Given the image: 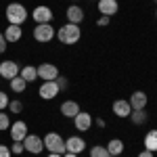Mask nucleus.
Here are the masks:
<instances>
[{
    "mask_svg": "<svg viewBox=\"0 0 157 157\" xmlns=\"http://www.w3.org/2000/svg\"><path fill=\"white\" fill-rule=\"evenodd\" d=\"M80 38H82V29H80V25H75V23H65L57 29V40L61 44L71 46L75 42H80Z\"/></svg>",
    "mask_w": 157,
    "mask_h": 157,
    "instance_id": "nucleus-1",
    "label": "nucleus"
},
{
    "mask_svg": "<svg viewBox=\"0 0 157 157\" xmlns=\"http://www.w3.org/2000/svg\"><path fill=\"white\" fill-rule=\"evenodd\" d=\"M4 17H6V21L11 25H23L27 21V17H29V13L21 2H11L6 6V11H4Z\"/></svg>",
    "mask_w": 157,
    "mask_h": 157,
    "instance_id": "nucleus-2",
    "label": "nucleus"
},
{
    "mask_svg": "<svg viewBox=\"0 0 157 157\" xmlns=\"http://www.w3.org/2000/svg\"><path fill=\"white\" fill-rule=\"evenodd\" d=\"M42 140H44V149H46L48 153H59V155H63V153L67 151V149H65V138L57 132H48Z\"/></svg>",
    "mask_w": 157,
    "mask_h": 157,
    "instance_id": "nucleus-3",
    "label": "nucleus"
},
{
    "mask_svg": "<svg viewBox=\"0 0 157 157\" xmlns=\"http://www.w3.org/2000/svg\"><path fill=\"white\" fill-rule=\"evenodd\" d=\"M52 38H57V29L50 23H38L34 27V40L36 42L46 44V42H52Z\"/></svg>",
    "mask_w": 157,
    "mask_h": 157,
    "instance_id": "nucleus-4",
    "label": "nucleus"
},
{
    "mask_svg": "<svg viewBox=\"0 0 157 157\" xmlns=\"http://www.w3.org/2000/svg\"><path fill=\"white\" fill-rule=\"evenodd\" d=\"M23 149H25V153L40 155V153L44 151V140H42L38 134H27L23 138Z\"/></svg>",
    "mask_w": 157,
    "mask_h": 157,
    "instance_id": "nucleus-5",
    "label": "nucleus"
},
{
    "mask_svg": "<svg viewBox=\"0 0 157 157\" xmlns=\"http://www.w3.org/2000/svg\"><path fill=\"white\" fill-rule=\"evenodd\" d=\"M21 71V65L17 63V61L13 59H6L0 63V78H4V80H13V78H17Z\"/></svg>",
    "mask_w": 157,
    "mask_h": 157,
    "instance_id": "nucleus-6",
    "label": "nucleus"
},
{
    "mask_svg": "<svg viewBox=\"0 0 157 157\" xmlns=\"http://www.w3.org/2000/svg\"><path fill=\"white\" fill-rule=\"evenodd\" d=\"M59 86H57V82L52 80V82H42L40 84V88H38V94H40V98L42 101H52V98L59 97Z\"/></svg>",
    "mask_w": 157,
    "mask_h": 157,
    "instance_id": "nucleus-7",
    "label": "nucleus"
},
{
    "mask_svg": "<svg viewBox=\"0 0 157 157\" xmlns=\"http://www.w3.org/2000/svg\"><path fill=\"white\" fill-rule=\"evenodd\" d=\"M36 69H38V78L44 80V82H52V80L59 78V67L52 65V63H42V65H38Z\"/></svg>",
    "mask_w": 157,
    "mask_h": 157,
    "instance_id": "nucleus-8",
    "label": "nucleus"
},
{
    "mask_svg": "<svg viewBox=\"0 0 157 157\" xmlns=\"http://www.w3.org/2000/svg\"><path fill=\"white\" fill-rule=\"evenodd\" d=\"M92 124H94V120H92V115H90L88 111H80V113L73 117V128H75L78 132H88V130L92 128Z\"/></svg>",
    "mask_w": 157,
    "mask_h": 157,
    "instance_id": "nucleus-9",
    "label": "nucleus"
},
{
    "mask_svg": "<svg viewBox=\"0 0 157 157\" xmlns=\"http://www.w3.org/2000/svg\"><path fill=\"white\" fill-rule=\"evenodd\" d=\"M32 17H34V23H52V11H50V6H46V4H38L36 9H34V13H32Z\"/></svg>",
    "mask_w": 157,
    "mask_h": 157,
    "instance_id": "nucleus-10",
    "label": "nucleus"
},
{
    "mask_svg": "<svg viewBox=\"0 0 157 157\" xmlns=\"http://www.w3.org/2000/svg\"><path fill=\"white\" fill-rule=\"evenodd\" d=\"M9 134H11V140H21V143H23V138L29 134V130H27V124H25L23 120L13 121L11 128H9Z\"/></svg>",
    "mask_w": 157,
    "mask_h": 157,
    "instance_id": "nucleus-11",
    "label": "nucleus"
},
{
    "mask_svg": "<svg viewBox=\"0 0 157 157\" xmlns=\"http://www.w3.org/2000/svg\"><path fill=\"white\" fill-rule=\"evenodd\" d=\"M128 103H130L132 111H138V109H147L149 97H147V92H143V90H134L132 94H130V98H128Z\"/></svg>",
    "mask_w": 157,
    "mask_h": 157,
    "instance_id": "nucleus-12",
    "label": "nucleus"
},
{
    "mask_svg": "<svg viewBox=\"0 0 157 157\" xmlns=\"http://www.w3.org/2000/svg\"><path fill=\"white\" fill-rule=\"evenodd\" d=\"M65 149H67V153L80 155V153H84V149H86V140L82 136H69L65 140Z\"/></svg>",
    "mask_w": 157,
    "mask_h": 157,
    "instance_id": "nucleus-13",
    "label": "nucleus"
},
{
    "mask_svg": "<svg viewBox=\"0 0 157 157\" xmlns=\"http://www.w3.org/2000/svg\"><path fill=\"white\" fill-rule=\"evenodd\" d=\"M65 17H67V23H75L80 25L84 21L86 13L82 6H78V4H71V6H67V11H65Z\"/></svg>",
    "mask_w": 157,
    "mask_h": 157,
    "instance_id": "nucleus-14",
    "label": "nucleus"
},
{
    "mask_svg": "<svg viewBox=\"0 0 157 157\" xmlns=\"http://www.w3.org/2000/svg\"><path fill=\"white\" fill-rule=\"evenodd\" d=\"M111 111H113V115H117V117H121V120H126V117H130L132 107H130V103H128V101L117 98V101L111 105Z\"/></svg>",
    "mask_w": 157,
    "mask_h": 157,
    "instance_id": "nucleus-15",
    "label": "nucleus"
},
{
    "mask_svg": "<svg viewBox=\"0 0 157 157\" xmlns=\"http://www.w3.org/2000/svg\"><path fill=\"white\" fill-rule=\"evenodd\" d=\"M97 6H98V13L105 15V17H113V15H117V11H120L117 0H98Z\"/></svg>",
    "mask_w": 157,
    "mask_h": 157,
    "instance_id": "nucleus-16",
    "label": "nucleus"
},
{
    "mask_svg": "<svg viewBox=\"0 0 157 157\" xmlns=\"http://www.w3.org/2000/svg\"><path fill=\"white\" fill-rule=\"evenodd\" d=\"M80 111H82V109H80V105H78L75 101H63V103H61V115L67 117V120H73Z\"/></svg>",
    "mask_w": 157,
    "mask_h": 157,
    "instance_id": "nucleus-17",
    "label": "nucleus"
},
{
    "mask_svg": "<svg viewBox=\"0 0 157 157\" xmlns=\"http://www.w3.org/2000/svg\"><path fill=\"white\" fill-rule=\"evenodd\" d=\"M2 34H4V38H6V42L13 44V42H19V40L23 38V29H21V25H11L9 23V27H6Z\"/></svg>",
    "mask_w": 157,
    "mask_h": 157,
    "instance_id": "nucleus-18",
    "label": "nucleus"
},
{
    "mask_svg": "<svg viewBox=\"0 0 157 157\" xmlns=\"http://www.w3.org/2000/svg\"><path fill=\"white\" fill-rule=\"evenodd\" d=\"M105 147H107V151H109L111 157H121L124 149H126V147H124V140H120V138H111Z\"/></svg>",
    "mask_w": 157,
    "mask_h": 157,
    "instance_id": "nucleus-19",
    "label": "nucleus"
},
{
    "mask_svg": "<svg viewBox=\"0 0 157 157\" xmlns=\"http://www.w3.org/2000/svg\"><path fill=\"white\" fill-rule=\"evenodd\" d=\"M143 147L151 153H157V130H149L145 134V140H143Z\"/></svg>",
    "mask_w": 157,
    "mask_h": 157,
    "instance_id": "nucleus-20",
    "label": "nucleus"
},
{
    "mask_svg": "<svg viewBox=\"0 0 157 157\" xmlns=\"http://www.w3.org/2000/svg\"><path fill=\"white\" fill-rule=\"evenodd\" d=\"M19 75L23 78L27 84H32V82H36V80H38V69L34 67V65H25V67H21Z\"/></svg>",
    "mask_w": 157,
    "mask_h": 157,
    "instance_id": "nucleus-21",
    "label": "nucleus"
},
{
    "mask_svg": "<svg viewBox=\"0 0 157 157\" xmlns=\"http://www.w3.org/2000/svg\"><path fill=\"white\" fill-rule=\"evenodd\" d=\"M130 121H132L134 126H145L147 121H149V113H147V109L132 111V113H130Z\"/></svg>",
    "mask_w": 157,
    "mask_h": 157,
    "instance_id": "nucleus-22",
    "label": "nucleus"
},
{
    "mask_svg": "<svg viewBox=\"0 0 157 157\" xmlns=\"http://www.w3.org/2000/svg\"><path fill=\"white\" fill-rule=\"evenodd\" d=\"M9 86H11L13 92H17V94H21L25 88H27V82H25L21 75H17V78H13V80H9Z\"/></svg>",
    "mask_w": 157,
    "mask_h": 157,
    "instance_id": "nucleus-23",
    "label": "nucleus"
},
{
    "mask_svg": "<svg viewBox=\"0 0 157 157\" xmlns=\"http://www.w3.org/2000/svg\"><path fill=\"white\" fill-rule=\"evenodd\" d=\"M90 157H111V155H109L107 147L94 145V147H90Z\"/></svg>",
    "mask_w": 157,
    "mask_h": 157,
    "instance_id": "nucleus-24",
    "label": "nucleus"
},
{
    "mask_svg": "<svg viewBox=\"0 0 157 157\" xmlns=\"http://www.w3.org/2000/svg\"><path fill=\"white\" fill-rule=\"evenodd\" d=\"M11 117H9V113H4V111H0V130H9L11 128Z\"/></svg>",
    "mask_w": 157,
    "mask_h": 157,
    "instance_id": "nucleus-25",
    "label": "nucleus"
},
{
    "mask_svg": "<svg viewBox=\"0 0 157 157\" xmlns=\"http://www.w3.org/2000/svg\"><path fill=\"white\" fill-rule=\"evenodd\" d=\"M11 153H13V155H21V153H25L23 143H21V140H13V145H11Z\"/></svg>",
    "mask_w": 157,
    "mask_h": 157,
    "instance_id": "nucleus-26",
    "label": "nucleus"
},
{
    "mask_svg": "<svg viewBox=\"0 0 157 157\" xmlns=\"http://www.w3.org/2000/svg\"><path fill=\"white\" fill-rule=\"evenodd\" d=\"M9 111H11V113H21V111H23V103L17 101V98L11 101V103H9Z\"/></svg>",
    "mask_w": 157,
    "mask_h": 157,
    "instance_id": "nucleus-27",
    "label": "nucleus"
},
{
    "mask_svg": "<svg viewBox=\"0 0 157 157\" xmlns=\"http://www.w3.org/2000/svg\"><path fill=\"white\" fill-rule=\"evenodd\" d=\"M9 103H11V98H9V94H6L4 90H0V111L9 109Z\"/></svg>",
    "mask_w": 157,
    "mask_h": 157,
    "instance_id": "nucleus-28",
    "label": "nucleus"
},
{
    "mask_svg": "<svg viewBox=\"0 0 157 157\" xmlns=\"http://www.w3.org/2000/svg\"><path fill=\"white\" fill-rule=\"evenodd\" d=\"M55 82H57V86H59V90H61V92H63V90H67V88H69V80H67V78H65V75H59V78H57V80H55Z\"/></svg>",
    "mask_w": 157,
    "mask_h": 157,
    "instance_id": "nucleus-29",
    "label": "nucleus"
},
{
    "mask_svg": "<svg viewBox=\"0 0 157 157\" xmlns=\"http://www.w3.org/2000/svg\"><path fill=\"white\" fill-rule=\"evenodd\" d=\"M109 23H111V17H105V15H101V17L97 19V25H98V27H107Z\"/></svg>",
    "mask_w": 157,
    "mask_h": 157,
    "instance_id": "nucleus-30",
    "label": "nucleus"
},
{
    "mask_svg": "<svg viewBox=\"0 0 157 157\" xmlns=\"http://www.w3.org/2000/svg\"><path fill=\"white\" fill-rule=\"evenodd\" d=\"M6 48H9V42H6L4 34L0 32V55H2V52H6Z\"/></svg>",
    "mask_w": 157,
    "mask_h": 157,
    "instance_id": "nucleus-31",
    "label": "nucleus"
},
{
    "mask_svg": "<svg viewBox=\"0 0 157 157\" xmlns=\"http://www.w3.org/2000/svg\"><path fill=\"white\" fill-rule=\"evenodd\" d=\"M11 147H6V145H2L0 143V157H11Z\"/></svg>",
    "mask_w": 157,
    "mask_h": 157,
    "instance_id": "nucleus-32",
    "label": "nucleus"
},
{
    "mask_svg": "<svg viewBox=\"0 0 157 157\" xmlns=\"http://www.w3.org/2000/svg\"><path fill=\"white\" fill-rule=\"evenodd\" d=\"M94 124H97L98 128H105V126H107V121L103 120V117H97V120H94Z\"/></svg>",
    "mask_w": 157,
    "mask_h": 157,
    "instance_id": "nucleus-33",
    "label": "nucleus"
},
{
    "mask_svg": "<svg viewBox=\"0 0 157 157\" xmlns=\"http://www.w3.org/2000/svg\"><path fill=\"white\" fill-rule=\"evenodd\" d=\"M138 157H155V153H151V151H140V153H138Z\"/></svg>",
    "mask_w": 157,
    "mask_h": 157,
    "instance_id": "nucleus-34",
    "label": "nucleus"
},
{
    "mask_svg": "<svg viewBox=\"0 0 157 157\" xmlns=\"http://www.w3.org/2000/svg\"><path fill=\"white\" fill-rule=\"evenodd\" d=\"M63 157H78V155H75V153H67V151H65V153H63Z\"/></svg>",
    "mask_w": 157,
    "mask_h": 157,
    "instance_id": "nucleus-35",
    "label": "nucleus"
},
{
    "mask_svg": "<svg viewBox=\"0 0 157 157\" xmlns=\"http://www.w3.org/2000/svg\"><path fill=\"white\" fill-rule=\"evenodd\" d=\"M46 157H63V155H59V153H48Z\"/></svg>",
    "mask_w": 157,
    "mask_h": 157,
    "instance_id": "nucleus-36",
    "label": "nucleus"
},
{
    "mask_svg": "<svg viewBox=\"0 0 157 157\" xmlns=\"http://www.w3.org/2000/svg\"><path fill=\"white\" fill-rule=\"evenodd\" d=\"M71 2H73V4H75V2H78V0H71Z\"/></svg>",
    "mask_w": 157,
    "mask_h": 157,
    "instance_id": "nucleus-37",
    "label": "nucleus"
},
{
    "mask_svg": "<svg viewBox=\"0 0 157 157\" xmlns=\"http://www.w3.org/2000/svg\"><path fill=\"white\" fill-rule=\"evenodd\" d=\"M92 2H98V0H92Z\"/></svg>",
    "mask_w": 157,
    "mask_h": 157,
    "instance_id": "nucleus-38",
    "label": "nucleus"
},
{
    "mask_svg": "<svg viewBox=\"0 0 157 157\" xmlns=\"http://www.w3.org/2000/svg\"><path fill=\"white\" fill-rule=\"evenodd\" d=\"M155 17H157V11H155Z\"/></svg>",
    "mask_w": 157,
    "mask_h": 157,
    "instance_id": "nucleus-39",
    "label": "nucleus"
},
{
    "mask_svg": "<svg viewBox=\"0 0 157 157\" xmlns=\"http://www.w3.org/2000/svg\"><path fill=\"white\" fill-rule=\"evenodd\" d=\"M155 2H157V0H155Z\"/></svg>",
    "mask_w": 157,
    "mask_h": 157,
    "instance_id": "nucleus-40",
    "label": "nucleus"
}]
</instances>
